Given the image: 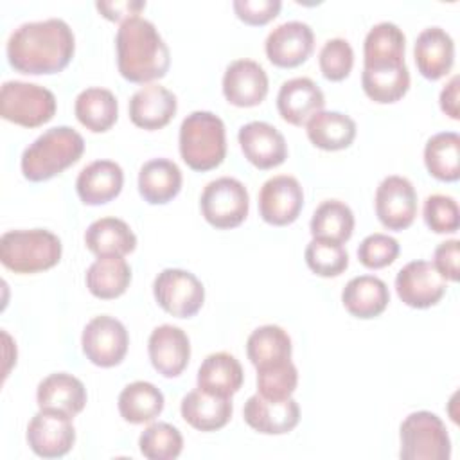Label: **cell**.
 I'll return each instance as SVG.
<instances>
[{"mask_svg": "<svg viewBox=\"0 0 460 460\" xmlns=\"http://www.w3.org/2000/svg\"><path fill=\"white\" fill-rule=\"evenodd\" d=\"M314 34L305 22L291 20L270 31L264 50L268 59L280 68H293L302 65L313 52Z\"/></svg>", "mask_w": 460, "mask_h": 460, "instance_id": "9a60e30c", "label": "cell"}, {"mask_svg": "<svg viewBox=\"0 0 460 460\" xmlns=\"http://www.w3.org/2000/svg\"><path fill=\"white\" fill-rule=\"evenodd\" d=\"M180 410L183 420L199 431H216L225 428L234 411L230 397H217L199 388L190 390L181 399Z\"/></svg>", "mask_w": 460, "mask_h": 460, "instance_id": "d4e9b609", "label": "cell"}, {"mask_svg": "<svg viewBox=\"0 0 460 460\" xmlns=\"http://www.w3.org/2000/svg\"><path fill=\"white\" fill-rule=\"evenodd\" d=\"M138 447L149 460H174L183 449V437L169 422H153L140 433Z\"/></svg>", "mask_w": 460, "mask_h": 460, "instance_id": "f35d334b", "label": "cell"}, {"mask_svg": "<svg viewBox=\"0 0 460 460\" xmlns=\"http://www.w3.org/2000/svg\"><path fill=\"white\" fill-rule=\"evenodd\" d=\"M341 302L352 316L368 320L379 316L386 309L390 302V291L379 277L359 275L345 284L341 291Z\"/></svg>", "mask_w": 460, "mask_h": 460, "instance_id": "484cf974", "label": "cell"}, {"mask_svg": "<svg viewBox=\"0 0 460 460\" xmlns=\"http://www.w3.org/2000/svg\"><path fill=\"white\" fill-rule=\"evenodd\" d=\"M239 20L248 25H264L271 22L280 7V0H234L232 4Z\"/></svg>", "mask_w": 460, "mask_h": 460, "instance_id": "f6af8a7d", "label": "cell"}, {"mask_svg": "<svg viewBox=\"0 0 460 460\" xmlns=\"http://www.w3.org/2000/svg\"><path fill=\"white\" fill-rule=\"evenodd\" d=\"M307 138L323 151H340L356 138V122L341 111H318L305 122Z\"/></svg>", "mask_w": 460, "mask_h": 460, "instance_id": "4dcf8cb0", "label": "cell"}, {"mask_svg": "<svg viewBox=\"0 0 460 460\" xmlns=\"http://www.w3.org/2000/svg\"><path fill=\"white\" fill-rule=\"evenodd\" d=\"M86 248L97 257H124L137 248V235L119 217H101L84 232Z\"/></svg>", "mask_w": 460, "mask_h": 460, "instance_id": "4316f807", "label": "cell"}, {"mask_svg": "<svg viewBox=\"0 0 460 460\" xmlns=\"http://www.w3.org/2000/svg\"><path fill=\"white\" fill-rule=\"evenodd\" d=\"M117 66L131 83H149L167 74L169 49L153 22L135 16L120 23L117 36Z\"/></svg>", "mask_w": 460, "mask_h": 460, "instance_id": "7a4b0ae2", "label": "cell"}, {"mask_svg": "<svg viewBox=\"0 0 460 460\" xmlns=\"http://www.w3.org/2000/svg\"><path fill=\"white\" fill-rule=\"evenodd\" d=\"M399 243L388 234H370L358 246V259L365 268L379 270L390 266L399 255Z\"/></svg>", "mask_w": 460, "mask_h": 460, "instance_id": "ee69618b", "label": "cell"}, {"mask_svg": "<svg viewBox=\"0 0 460 460\" xmlns=\"http://www.w3.org/2000/svg\"><path fill=\"white\" fill-rule=\"evenodd\" d=\"M27 442L41 458L65 456L75 442L72 417L56 410H40L27 426Z\"/></svg>", "mask_w": 460, "mask_h": 460, "instance_id": "4fadbf2b", "label": "cell"}, {"mask_svg": "<svg viewBox=\"0 0 460 460\" xmlns=\"http://www.w3.org/2000/svg\"><path fill=\"white\" fill-rule=\"evenodd\" d=\"M237 138L244 158L259 169H273L288 156L284 135L268 122L252 120L241 126Z\"/></svg>", "mask_w": 460, "mask_h": 460, "instance_id": "2e32d148", "label": "cell"}, {"mask_svg": "<svg viewBox=\"0 0 460 460\" xmlns=\"http://www.w3.org/2000/svg\"><path fill=\"white\" fill-rule=\"evenodd\" d=\"M81 345L86 359L97 367L110 368L124 359L129 336L120 320L110 314H101L84 325Z\"/></svg>", "mask_w": 460, "mask_h": 460, "instance_id": "30bf717a", "label": "cell"}, {"mask_svg": "<svg viewBox=\"0 0 460 460\" xmlns=\"http://www.w3.org/2000/svg\"><path fill=\"white\" fill-rule=\"evenodd\" d=\"M458 83H460V77L458 75H453L449 79L447 84H444L442 92H440V108L446 115H449L451 119H458L460 117V111H458Z\"/></svg>", "mask_w": 460, "mask_h": 460, "instance_id": "c3c4849f", "label": "cell"}, {"mask_svg": "<svg viewBox=\"0 0 460 460\" xmlns=\"http://www.w3.org/2000/svg\"><path fill=\"white\" fill-rule=\"evenodd\" d=\"M395 291L406 305L426 309L440 302L446 293V280L431 262L411 261L397 271Z\"/></svg>", "mask_w": 460, "mask_h": 460, "instance_id": "5bb4252c", "label": "cell"}, {"mask_svg": "<svg viewBox=\"0 0 460 460\" xmlns=\"http://www.w3.org/2000/svg\"><path fill=\"white\" fill-rule=\"evenodd\" d=\"M36 401L40 410H56L75 417L86 404V388L75 376L56 372L40 381Z\"/></svg>", "mask_w": 460, "mask_h": 460, "instance_id": "cb8c5ba5", "label": "cell"}, {"mask_svg": "<svg viewBox=\"0 0 460 460\" xmlns=\"http://www.w3.org/2000/svg\"><path fill=\"white\" fill-rule=\"evenodd\" d=\"M320 72L329 81L345 79L354 65V50L343 38H331L323 43L318 54Z\"/></svg>", "mask_w": 460, "mask_h": 460, "instance_id": "b9f144b4", "label": "cell"}, {"mask_svg": "<svg viewBox=\"0 0 460 460\" xmlns=\"http://www.w3.org/2000/svg\"><path fill=\"white\" fill-rule=\"evenodd\" d=\"M181 171L169 158H153L138 171V192L151 205L169 203L181 189Z\"/></svg>", "mask_w": 460, "mask_h": 460, "instance_id": "f1b7e54d", "label": "cell"}, {"mask_svg": "<svg viewBox=\"0 0 460 460\" xmlns=\"http://www.w3.org/2000/svg\"><path fill=\"white\" fill-rule=\"evenodd\" d=\"M176 95L162 84H146L129 99V119L135 126L155 131L167 126L176 115Z\"/></svg>", "mask_w": 460, "mask_h": 460, "instance_id": "ffe728a7", "label": "cell"}, {"mask_svg": "<svg viewBox=\"0 0 460 460\" xmlns=\"http://www.w3.org/2000/svg\"><path fill=\"white\" fill-rule=\"evenodd\" d=\"M199 207L203 217L216 228L239 226L250 208L246 187L230 176H221L208 181L201 192Z\"/></svg>", "mask_w": 460, "mask_h": 460, "instance_id": "ba28073f", "label": "cell"}, {"mask_svg": "<svg viewBox=\"0 0 460 460\" xmlns=\"http://www.w3.org/2000/svg\"><path fill=\"white\" fill-rule=\"evenodd\" d=\"M361 86L374 102H397L410 88V70L406 63L394 66H363Z\"/></svg>", "mask_w": 460, "mask_h": 460, "instance_id": "d6a6232c", "label": "cell"}, {"mask_svg": "<svg viewBox=\"0 0 460 460\" xmlns=\"http://www.w3.org/2000/svg\"><path fill=\"white\" fill-rule=\"evenodd\" d=\"M164 394L149 381H133L119 394V411L126 422L146 424L164 410Z\"/></svg>", "mask_w": 460, "mask_h": 460, "instance_id": "e575fe53", "label": "cell"}, {"mask_svg": "<svg viewBox=\"0 0 460 460\" xmlns=\"http://www.w3.org/2000/svg\"><path fill=\"white\" fill-rule=\"evenodd\" d=\"M74 111L77 120L93 133L108 131L119 117V102L106 88H86L75 97Z\"/></svg>", "mask_w": 460, "mask_h": 460, "instance_id": "836d02e7", "label": "cell"}, {"mask_svg": "<svg viewBox=\"0 0 460 460\" xmlns=\"http://www.w3.org/2000/svg\"><path fill=\"white\" fill-rule=\"evenodd\" d=\"M304 190L300 181L289 174L266 180L259 190V214L273 226L291 225L302 212Z\"/></svg>", "mask_w": 460, "mask_h": 460, "instance_id": "7c38bea8", "label": "cell"}, {"mask_svg": "<svg viewBox=\"0 0 460 460\" xmlns=\"http://www.w3.org/2000/svg\"><path fill=\"white\" fill-rule=\"evenodd\" d=\"M268 75L264 68L253 59L232 61L223 75L225 99L239 108H252L268 95Z\"/></svg>", "mask_w": 460, "mask_h": 460, "instance_id": "e0dca14e", "label": "cell"}, {"mask_svg": "<svg viewBox=\"0 0 460 460\" xmlns=\"http://www.w3.org/2000/svg\"><path fill=\"white\" fill-rule=\"evenodd\" d=\"M311 235L343 244L354 232V214L350 207L340 199H325L313 212Z\"/></svg>", "mask_w": 460, "mask_h": 460, "instance_id": "74e56055", "label": "cell"}, {"mask_svg": "<svg viewBox=\"0 0 460 460\" xmlns=\"http://www.w3.org/2000/svg\"><path fill=\"white\" fill-rule=\"evenodd\" d=\"M424 223L435 234H453L460 226V210L455 198L446 194H431L422 208Z\"/></svg>", "mask_w": 460, "mask_h": 460, "instance_id": "7bdbcfd3", "label": "cell"}, {"mask_svg": "<svg viewBox=\"0 0 460 460\" xmlns=\"http://www.w3.org/2000/svg\"><path fill=\"white\" fill-rule=\"evenodd\" d=\"M153 295L165 313L176 318H190L203 305L205 288L194 273L165 268L155 277Z\"/></svg>", "mask_w": 460, "mask_h": 460, "instance_id": "9c48e42d", "label": "cell"}, {"mask_svg": "<svg viewBox=\"0 0 460 460\" xmlns=\"http://www.w3.org/2000/svg\"><path fill=\"white\" fill-rule=\"evenodd\" d=\"M75 38L61 18L25 22L7 40L9 65L27 75L58 74L74 58Z\"/></svg>", "mask_w": 460, "mask_h": 460, "instance_id": "6da1fadb", "label": "cell"}, {"mask_svg": "<svg viewBox=\"0 0 460 460\" xmlns=\"http://www.w3.org/2000/svg\"><path fill=\"white\" fill-rule=\"evenodd\" d=\"M88 291L102 300L120 296L131 282V268L124 257H97L86 270Z\"/></svg>", "mask_w": 460, "mask_h": 460, "instance_id": "1f68e13d", "label": "cell"}, {"mask_svg": "<svg viewBox=\"0 0 460 460\" xmlns=\"http://www.w3.org/2000/svg\"><path fill=\"white\" fill-rule=\"evenodd\" d=\"M309 270L320 277H338L349 266V253L343 244L327 239H311L304 252Z\"/></svg>", "mask_w": 460, "mask_h": 460, "instance_id": "ab89813d", "label": "cell"}, {"mask_svg": "<svg viewBox=\"0 0 460 460\" xmlns=\"http://www.w3.org/2000/svg\"><path fill=\"white\" fill-rule=\"evenodd\" d=\"M298 385V370L293 361L257 368V394L264 399L282 401L293 395Z\"/></svg>", "mask_w": 460, "mask_h": 460, "instance_id": "60d3db41", "label": "cell"}, {"mask_svg": "<svg viewBox=\"0 0 460 460\" xmlns=\"http://www.w3.org/2000/svg\"><path fill=\"white\" fill-rule=\"evenodd\" d=\"M406 36L392 22L376 23L365 36L363 66H392L404 61Z\"/></svg>", "mask_w": 460, "mask_h": 460, "instance_id": "f546056e", "label": "cell"}, {"mask_svg": "<svg viewBox=\"0 0 460 460\" xmlns=\"http://www.w3.org/2000/svg\"><path fill=\"white\" fill-rule=\"evenodd\" d=\"M291 338L289 334L273 323L257 327L246 341L248 359L255 368L271 367L291 359Z\"/></svg>", "mask_w": 460, "mask_h": 460, "instance_id": "d590c367", "label": "cell"}, {"mask_svg": "<svg viewBox=\"0 0 460 460\" xmlns=\"http://www.w3.org/2000/svg\"><path fill=\"white\" fill-rule=\"evenodd\" d=\"M178 146L181 160L192 171H210L221 165L226 155L223 120L212 111H192L180 126Z\"/></svg>", "mask_w": 460, "mask_h": 460, "instance_id": "277c9868", "label": "cell"}, {"mask_svg": "<svg viewBox=\"0 0 460 460\" xmlns=\"http://www.w3.org/2000/svg\"><path fill=\"white\" fill-rule=\"evenodd\" d=\"M84 151L83 137L70 126L41 133L22 153V172L29 181H45L74 165Z\"/></svg>", "mask_w": 460, "mask_h": 460, "instance_id": "3957f363", "label": "cell"}, {"mask_svg": "<svg viewBox=\"0 0 460 460\" xmlns=\"http://www.w3.org/2000/svg\"><path fill=\"white\" fill-rule=\"evenodd\" d=\"M124 185L122 167L113 160H95L81 169L75 190L84 205H104L115 199Z\"/></svg>", "mask_w": 460, "mask_h": 460, "instance_id": "603a6c76", "label": "cell"}, {"mask_svg": "<svg viewBox=\"0 0 460 460\" xmlns=\"http://www.w3.org/2000/svg\"><path fill=\"white\" fill-rule=\"evenodd\" d=\"M402 460H449L451 440L442 419L420 410L410 413L399 429Z\"/></svg>", "mask_w": 460, "mask_h": 460, "instance_id": "8992f818", "label": "cell"}, {"mask_svg": "<svg viewBox=\"0 0 460 460\" xmlns=\"http://www.w3.org/2000/svg\"><path fill=\"white\" fill-rule=\"evenodd\" d=\"M424 164L433 178L456 181L460 176V135L440 131L429 137L424 146Z\"/></svg>", "mask_w": 460, "mask_h": 460, "instance_id": "8d00e7d4", "label": "cell"}, {"mask_svg": "<svg viewBox=\"0 0 460 460\" xmlns=\"http://www.w3.org/2000/svg\"><path fill=\"white\" fill-rule=\"evenodd\" d=\"M149 359L164 377L180 376L190 358V341L183 329L164 323L153 329L147 341Z\"/></svg>", "mask_w": 460, "mask_h": 460, "instance_id": "d6986e66", "label": "cell"}, {"mask_svg": "<svg viewBox=\"0 0 460 460\" xmlns=\"http://www.w3.org/2000/svg\"><path fill=\"white\" fill-rule=\"evenodd\" d=\"M323 92L309 77L288 79L277 93V110L293 126H304L314 113L323 110Z\"/></svg>", "mask_w": 460, "mask_h": 460, "instance_id": "44dd1931", "label": "cell"}, {"mask_svg": "<svg viewBox=\"0 0 460 460\" xmlns=\"http://www.w3.org/2000/svg\"><path fill=\"white\" fill-rule=\"evenodd\" d=\"M97 11L111 20V22H126L129 18L138 16V13L146 7L142 0H115V2H95Z\"/></svg>", "mask_w": 460, "mask_h": 460, "instance_id": "7dc6e473", "label": "cell"}, {"mask_svg": "<svg viewBox=\"0 0 460 460\" xmlns=\"http://www.w3.org/2000/svg\"><path fill=\"white\" fill-rule=\"evenodd\" d=\"M61 241L45 228L9 230L0 237V261L14 273H38L56 266L61 259Z\"/></svg>", "mask_w": 460, "mask_h": 460, "instance_id": "5b68a950", "label": "cell"}, {"mask_svg": "<svg viewBox=\"0 0 460 460\" xmlns=\"http://www.w3.org/2000/svg\"><path fill=\"white\" fill-rule=\"evenodd\" d=\"M246 424L264 435H284L295 429L300 420V408L293 397L273 401L255 394L248 397L243 408Z\"/></svg>", "mask_w": 460, "mask_h": 460, "instance_id": "ac0fdd59", "label": "cell"}, {"mask_svg": "<svg viewBox=\"0 0 460 460\" xmlns=\"http://www.w3.org/2000/svg\"><path fill=\"white\" fill-rule=\"evenodd\" d=\"M458 252H460V241L449 239L440 243L435 248L433 253V266L440 273L444 280L458 282Z\"/></svg>", "mask_w": 460, "mask_h": 460, "instance_id": "bcb514c9", "label": "cell"}, {"mask_svg": "<svg viewBox=\"0 0 460 460\" xmlns=\"http://www.w3.org/2000/svg\"><path fill=\"white\" fill-rule=\"evenodd\" d=\"M413 58L419 72L437 81L449 74L455 61V41L442 27H426L419 32L413 45Z\"/></svg>", "mask_w": 460, "mask_h": 460, "instance_id": "7402d4cb", "label": "cell"}, {"mask_svg": "<svg viewBox=\"0 0 460 460\" xmlns=\"http://www.w3.org/2000/svg\"><path fill=\"white\" fill-rule=\"evenodd\" d=\"M56 113L54 93L36 83L5 81L0 90V115L23 128H38Z\"/></svg>", "mask_w": 460, "mask_h": 460, "instance_id": "52a82bcc", "label": "cell"}, {"mask_svg": "<svg viewBox=\"0 0 460 460\" xmlns=\"http://www.w3.org/2000/svg\"><path fill=\"white\" fill-rule=\"evenodd\" d=\"M376 216L388 230L408 228L417 216V192L404 176H386L376 189Z\"/></svg>", "mask_w": 460, "mask_h": 460, "instance_id": "8fae6325", "label": "cell"}, {"mask_svg": "<svg viewBox=\"0 0 460 460\" xmlns=\"http://www.w3.org/2000/svg\"><path fill=\"white\" fill-rule=\"evenodd\" d=\"M243 379L241 363L228 352L208 354L198 368V388L217 397H232L239 392Z\"/></svg>", "mask_w": 460, "mask_h": 460, "instance_id": "83f0119b", "label": "cell"}]
</instances>
